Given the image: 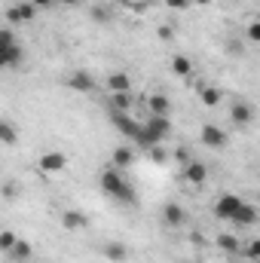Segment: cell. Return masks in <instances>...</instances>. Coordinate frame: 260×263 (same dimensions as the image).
<instances>
[{"label":"cell","mask_w":260,"mask_h":263,"mask_svg":"<svg viewBox=\"0 0 260 263\" xmlns=\"http://www.w3.org/2000/svg\"><path fill=\"white\" fill-rule=\"evenodd\" d=\"M162 220L172 227V230H178V227H184L187 223V211L181 208V205H175V202H169L165 208H162Z\"/></svg>","instance_id":"11"},{"label":"cell","mask_w":260,"mask_h":263,"mask_svg":"<svg viewBox=\"0 0 260 263\" xmlns=\"http://www.w3.org/2000/svg\"><path fill=\"white\" fill-rule=\"evenodd\" d=\"M31 3H34V6H37V9H49V6H52V3H55V0H31Z\"/></svg>","instance_id":"31"},{"label":"cell","mask_w":260,"mask_h":263,"mask_svg":"<svg viewBox=\"0 0 260 263\" xmlns=\"http://www.w3.org/2000/svg\"><path fill=\"white\" fill-rule=\"evenodd\" d=\"M104 257L114 260V263H123L129 257V248H126L123 242H107V245H104Z\"/></svg>","instance_id":"17"},{"label":"cell","mask_w":260,"mask_h":263,"mask_svg":"<svg viewBox=\"0 0 260 263\" xmlns=\"http://www.w3.org/2000/svg\"><path fill=\"white\" fill-rule=\"evenodd\" d=\"M37 15V6L31 3V0H25V3H15L12 9H6V18L9 22H31Z\"/></svg>","instance_id":"9"},{"label":"cell","mask_w":260,"mask_h":263,"mask_svg":"<svg viewBox=\"0 0 260 263\" xmlns=\"http://www.w3.org/2000/svg\"><path fill=\"white\" fill-rule=\"evenodd\" d=\"M9 257H12V260H28V257H31V245L18 239V242H15V248L9 251Z\"/></svg>","instance_id":"23"},{"label":"cell","mask_w":260,"mask_h":263,"mask_svg":"<svg viewBox=\"0 0 260 263\" xmlns=\"http://www.w3.org/2000/svg\"><path fill=\"white\" fill-rule=\"evenodd\" d=\"M202 144L211 150H224L227 147V132L220 126H202Z\"/></svg>","instance_id":"5"},{"label":"cell","mask_w":260,"mask_h":263,"mask_svg":"<svg viewBox=\"0 0 260 263\" xmlns=\"http://www.w3.org/2000/svg\"><path fill=\"white\" fill-rule=\"evenodd\" d=\"M147 107H150V114H156V117H172V101H169L165 95H150V98H147Z\"/></svg>","instance_id":"15"},{"label":"cell","mask_w":260,"mask_h":263,"mask_svg":"<svg viewBox=\"0 0 260 263\" xmlns=\"http://www.w3.org/2000/svg\"><path fill=\"white\" fill-rule=\"evenodd\" d=\"M217 248H220V251H227V254H239V251H242L239 239H236V236H230V233H220V236H217Z\"/></svg>","instance_id":"19"},{"label":"cell","mask_w":260,"mask_h":263,"mask_svg":"<svg viewBox=\"0 0 260 263\" xmlns=\"http://www.w3.org/2000/svg\"><path fill=\"white\" fill-rule=\"evenodd\" d=\"M62 227L70 230V233H80V230H86V227H89V217H86L83 211H73V208H70V211L62 214Z\"/></svg>","instance_id":"13"},{"label":"cell","mask_w":260,"mask_h":263,"mask_svg":"<svg viewBox=\"0 0 260 263\" xmlns=\"http://www.w3.org/2000/svg\"><path fill=\"white\" fill-rule=\"evenodd\" d=\"M98 184H101V190L107 193V196L114 199V202H120V205H135V190H132V184L123 178V172H117V165L114 168H104L101 172V178H98Z\"/></svg>","instance_id":"1"},{"label":"cell","mask_w":260,"mask_h":263,"mask_svg":"<svg viewBox=\"0 0 260 263\" xmlns=\"http://www.w3.org/2000/svg\"><path fill=\"white\" fill-rule=\"evenodd\" d=\"M62 3H67V6H73V3H80V0H62Z\"/></svg>","instance_id":"33"},{"label":"cell","mask_w":260,"mask_h":263,"mask_svg":"<svg viewBox=\"0 0 260 263\" xmlns=\"http://www.w3.org/2000/svg\"><path fill=\"white\" fill-rule=\"evenodd\" d=\"M67 86H70L73 92H92V89H95V80H92L89 70H73V73L67 77Z\"/></svg>","instance_id":"10"},{"label":"cell","mask_w":260,"mask_h":263,"mask_svg":"<svg viewBox=\"0 0 260 263\" xmlns=\"http://www.w3.org/2000/svg\"><path fill=\"white\" fill-rule=\"evenodd\" d=\"M242 251H245V257H248V260H260V239L248 242V245H245Z\"/></svg>","instance_id":"26"},{"label":"cell","mask_w":260,"mask_h":263,"mask_svg":"<svg viewBox=\"0 0 260 263\" xmlns=\"http://www.w3.org/2000/svg\"><path fill=\"white\" fill-rule=\"evenodd\" d=\"M175 159H178V162H184V165H187V162H193V159H190V153H187L184 147H178V150H175Z\"/></svg>","instance_id":"28"},{"label":"cell","mask_w":260,"mask_h":263,"mask_svg":"<svg viewBox=\"0 0 260 263\" xmlns=\"http://www.w3.org/2000/svg\"><path fill=\"white\" fill-rule=\"evenodd\" d=\"M129 86H132L129 73H110L107 77V89L110 92H129Z\"/></svg>","instance_id":"21"},{"label":"cell","mask_w":260,"mask_h":263,"mask_svg":"<svg viewBox=\"0 0 260 263\" xmlns=\"http://www.w3.org/2000/svg\"><path fill=\"white\" fill-rule=\"evenodd\" d=\"M15 242H18V239H15V233H9V230H6V233L0 236V248H3L6 254H9V251L15 248Z\"/></svg>","instance_id":"25"},{"label":"cell","mask_w":260,"mask_h":263,"mask_svg":"<svg viewBox=\"0 0 260 263\" xmlns=\"http://www.w3.org/2000/svg\"><path fill=\"white\" fill-rule=\"evenodd\" d=\"M132 159H135V156H132L129 147H117V150H114V165H117V168H126V165H132Z\"/></svg>","instance_id":"22"},{"label":"cell","mask_w":260,"mask_h":263,"mask_svg":"<svg viewBox=\"0 0 260 263\" xmlns=\"http://www.w3.org/2000/svg\"><path fill=\"white\" fill-rule=\"evenodd\" d=\"M114 126H117V129L123 132L126 138H138V135H141V126H144V123L132 120L129 114H114Z\"/></svg>","instance_id":"12"},{"label":"cell","mask_w":260,"mask_h":263,"mask_svg":"<svg viewBox=\"0 0 260 263\" xmlns=\"http://www.w3.org/2000/svg\"><path fill=\"white\" fill-rule=\"evenodd\" d=\"M22 62H25V46H18V43H0V65L18 67Z\"/></svg>","instance_id":"4"},{"label":"cell","mask_w":260,"mask_h":263,"mask_svg":"<svg viewBox=\"0 0 260 263\" xmlns=\"http://www.w3.org/2000/svg\"><path fill=\"white\" fill-rule=\"evenodd\" d=\"M230 120H233L236 126H251V120H254V107H251L248 101H236V104L230 107Z\"/></svg>","instance_id":"8"},{"label":"cell","mask_w":260,"mask_h":263,"mask_svg":"<svg viewBox=\"0 0 260 263\" xmlns=\"http://www.w3.org/2000/svg\"><path fill=\"white\" fill-rule=\"evenodd\" d=\"M92 18H95V22H107V12H104L101 6H95V9H92Z\"/></svg>","instance_id":"29"},{"label":"cell","mask_w":260,"mask_h":263,"mask_svg":"<svg viewBox=\"0 0 260 263\" xmlns=\"http://www.w3.org/2000/svg\"><path fill=\"white\" fill-rule=\"evenodd\" d=\"M172 73H175V77H190V73H193V62H190L187 55H175V59H172Z\"/></svg>","instance_id":"20"},{"label":"cell","mask_w":260,"mask_h":263,"mask_svg":"<svg viewBox=\"0 0 260 263\" xmlns=\"http://www.w3.org/2000/svg\"><path fill=\"white\" fill-rule=\"evenodd\" d=\"M199 98H202V104L205 107H214V104H220V98H224V92L217 89V86H199Z\"/></svg>","instance_id":"16"},{"label":"cell","mask_w":260,"mask_h":263,"mask_svg":"<svg viewBox=\"0 0 260 263\" xmlns=\"http://www.w3.org/2000/svg\"><path fill=\"white\" fill-rule=\"evenodd\" d=\"M245 37H248L251 43H260V22H251V25L245 28Z\"/></svg>","instance_id":"27"},{"label":"cell","mask_w":260,"mask_h":263,"mask_svg":"<svg viewBox=\"0 0 260 263\" xmlns=\"http://www.w3.org/2000/svg\"><path fill=\"white\" fill-rule=\"evenodd\" d=\"M0 141H3V144H15V126L6 123V120L0 123Z\"/></svg>","instance_id":"24"},{"label":"cell","mask_w":260,"mask_h":263,"mask_svg":"<svg viewBox=\"0 0 260 263\" xmlns=\"http://www.w3.org/2000/svg\"><path fill=\"white\" fill-rule=\"evenodd\" d=\"M257 202H260V196H257Z\"/></svg>","instance_id":"35"},{"label":"cell","mask_w":260,"mask_h":263,"mask_svg":"<svg viewBox=\"0 0 260 263\" xmlns=\"http://www.w3.org/2000/svg\"><path fill=\"white\" fill-rule=\"evenodd\" d=\"M184 181H187V184H193V187L205 184V181H208V165H205V162H199V159L187 162V168H184Z\"/></svg>","instance_id":"7"},{"label":"cell","mask_w":260,"mask_h":263,"mask_svg":"<svg viewBox=\"0 0 260 263\" xmlns=\"http://www.w3.org/2000/svg\"><path fill=\"white\" fill-rule=\"evenodd\" d=\"M242 208V199L236 196V193H224V196L214 202V217L217 220H230L233 223V217H236V211Z\"/></svg>","instance_id":"3"},{"label":"cell","mask_w":260,"mask_h":263,"mask_svg":"<svg viewBox=\"0 0 260 263\" xmlns=\"http://www.w3.org/2000/svg\"><path fill=\"white\" fill-rule=\"evenodd\" d=\"M40 168H43V172H49V175L65 172V168H67V156H65V153H59V150H49V153H43V156H40Z\"/></svg>","instance_id":"6"},{"label":"cell","mask_w":260,"mask_h":263,"mask_svg":"<svg viewBox=\"0 0 260 263\" xmlns=\"http://www.w3.org/2000/svg\"><path fill=\"white\" fill-rule=\"evenodd\" d=\"M172 132V117H156V114H150L147 117V123L141 126V135L135 138L144 150H153V147H159L162 141H165V135Z\"/></svg>","instance_id":"2"},{"label":"cell","mask_w":260,"mask_h":263,"mask_svg":"<svg viewBox=\"0 0 260 263\" xmlns=\"http://www.w3.org/2000/svg\"><path fill=\"white\" fill-rule=\"evenodd\" d=\"M159 37H162V40H172V28H169V25H162V28H159Z\"/></svg>","instance_id":"32"},{"label":"cell","mask_w":260,"mask_h":263,"mask_svg":"<svg viewBox=\"0 0 260 263\" xmlns=\"http://www.w3.org/2000/svg\"><path fill=\"white\" fill-rule=\"evenodd\" d=\"M196 3H202V6H205V3H211V0H196Z\"/></svg>","instance_id":"34"},{"label":"cell","mask_w":260,"mask_h":263,"mask_svg":"<svg viewBox=\"0 0 260 263\" xmlns=\"http://www.w3.org/2000/svg\"><path fill=\"white\" fill-rule=\"evenodd\" d=\"M110 107H114V114H129L132 95L129 92H110Z\"/></svg>","instance_id":"18"},{"label":"cell","mask_w":260,"mask_h":263,"mask_svg":"<svg viewBox=\"0 0 260 263\" xmlns=\"http://www.w3.org/2000/svg\"><path fill=\"white\" fill-rule=\"evenodd\" d=\"M165 3H169L172 9H187V6H190V0H165Z\"/></svg>","instance_id":"30"},{"label":"cell","mask_w":260,"mask_h":263,"mask_svg":"<svg viewBox=\"0 0 260 263\" xmlns=\"http://www.w3.org/2000/svg\"><path fill=\"white\" fill-rule=\"evenodd\" d=\"M233 223H236V227H254V223H257V208L248 205V202H242V208L236 211Z\"/></svg>","instance_id":"14"}]
</instances>
